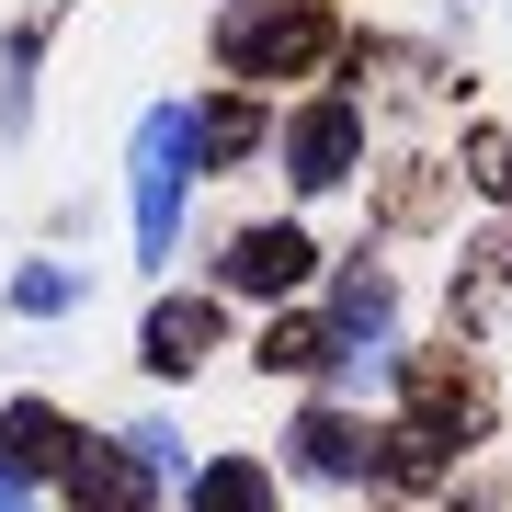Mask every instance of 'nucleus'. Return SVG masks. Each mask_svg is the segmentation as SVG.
Here are the masks:
<instances>
[{
  "mask_svg": "<svg viewBox=\"0 0 512 512\" xmlns=\"http://www.w3.org/2000/svg\"><path fill=\"white\" fill-rule=\"evenodd\" d=\"M0 512H35V490H23V478H12V467H0Z\"/></svg>",
  "mask_w": 512,
  "mask_h": 512,
  "instance_id": "obj_12",
  "label": "nucleus"
},
{
  "mask_svg": "<svg viewBox=\"0 0 512 512\" xmlns=\"http://www.w3.org/2000/svg\"><path fill=\"white\" fill-rule=\"evenodd\" d=\"M12 308H35V319H46V308H69V274H57V262H35V274L12 285Z\"/></svg>",
  "mask_w": 512,
  "mask_h": 512,
  "instance_id": "obj_11",
  "label": "nucleus"
},
{
  "mask_svg": "<svg viewBox=\"0 0 512 512\" xmlns=\"http://www.w3.org/2000/svg\"><path fill=\"white\" fill-rule=\"evenodd\" d=\"M57 456H69V421H57L46 399H12V410H0V467H12V478H35Z\"/></svg>",
  "mask_w": 512,
  "mask_h": 512,
  "instance_id": "obj_5",
  "label": "nucleus"
},
{
  "mask_svg": "<svg viewBox=\"0 0 512 512\" xmlns=\"http://www.w3.org/2000/svg\"><path fill=\"white\" fill-rule=\"evenodd\" d=\"M319 46H330V23L308 0H239L228 12V69L239 80H274V69H296V57H319Z\"/></svg>",
  "mask_w": 512,
  "mask_h": 512,
  "instance_id": "obj_2",
  "label": "nucleus"
},
{
  "mask_svg": "<svg viewBox=\"0 0 512 512\" xmlns=\"http://www.w3.org/2000/svg\"><path fill=\"white\" fill-rule=\"evenodd\" d=\"M296 274H308V239H296V228H239L228 239V285L239 296H285Z\"/></svg>",
  "mask_w": 512,
  "mask_h": 512,
  "instance_id": "obj_4",
  "label": "nucleus"
},
{
  "mask_svg": "<svg viewBox=\"0 0 512 512\" xmlns=\"http://www.w3.org/2000/svg\"><path fill=\"white\" fill-rule=\"evenodd\" d=\"M194 114H148L137 126V251L160 262L171 251V228H183V194H194Z\"/></svg>",
  "mask_w": 512,
  "mask_h": 512,
  "instance_id": "obj_1",
  "label": "nucleus"
},
{
  "mask_svg": "<svg viewBox=\"0 0 512 512\" xmlns=\"http://www.w3.org/2000/svg\"><path fill=\"white\" fill-rule=\"evenodd\" d=\"M353 148H365L353 103H308V114H296V137H285V160H296V183H308V194H330V183L353 171Z\"/></svg>",
  "mask_w": 512,
  "mask_h": 512,
  "instance_id": "obj_3",
  "label": "nucleus"
},
{
  "mask_svg": "<svg viewBox=\"0 0 512 512\" xmlns=\"http://www.w3.org/2000/svg\"><path fill=\"white\" fill-rule=\"evenodd\" d=\"M205 342H217V308H194V296H183V308H160V319H148V365H160V376H183V365H194Z\"/></svg>",
  "mask_w": 512,
  "mask_h": 512,
  "instance_id": "obj_7",
  "label": "nucleus"
},
{
  "mask_svg": "<svg viewBox=\"0 0 512 512\" xmlns=\"http://www.w3.org/2000/svg\"><path fill=\"white\" fill-rule=\"evenodd\" d=\"M137 501H148L137 456H80V512H137Z\"/></svg>",
  "mask_w": 512,
  "mask_h": 512,
  "instance_id": "obj_8",
  "label": "nucleus"
},
{
  "mask_svg": "<svg viewBox=\"0 0 512 512\" xmlns=\"http://www.w3.org/2000/svg\"><path fill=\"white\" fill-rule=\"evenodd\" d=\"M319 353H330V342H319L308 319H285V330H262V365H285V376H308Z\"/></svg>",
  "mask_w": 512,
  "mask_h": 512,
  "instance_id": "obj_10",
  "label": "nucleus"
},
{
  "mask_svg": "<svg viewBox=\"0 0 512 512\" xmlns=\"http://www.w3.org/2000/svg\"><path fill=\"white\" fill-rule=\"evenodd\" d=\"M194 512H274V478H262V467H205L194 478Z\"/></svg>",
  "mask_w": 512,
  "mask_h": 512,
  "instance_id": "obj_9",
  "label": "nucleus"
},
{
  "mask_svg": "<svg viewBox=\"0 0 512 512\" xmlns=\"http://www.w3.org/2000/svg\"><path fill=\"white\" fill-rule=\"evenodd\" d=\"M296 456H308L319 478H365V467H376V444L353 433L342 410H308V421H296Z\"/></svg>",
  "mask_w": 512,
  "mask_h": 512,
  "instance_id": "obj_6",
  "label": "nucleus"
}]
</instances>
